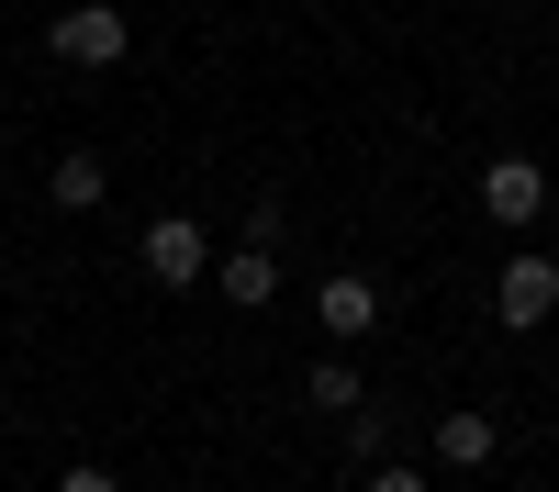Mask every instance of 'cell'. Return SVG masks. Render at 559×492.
Returning a JSON list of instances; mask_svg holds the SVG:
<instances>
[{
    "instance_id": "30bf717a",
    "label": "cell",
    "mask_w": 559,
    "mask_h": 492,
    "mask_svg": "<svg viewBox=\"0 0 559 492\" xmlns=\"http://www.w3.org/2000/svg\"><path fill=\"white\" fill-rule=\"evenodd\" d=\"M57 492H123V470H102V459H68V470H57Z\"/></svg>"
},
{
    "instance_id": "52a82bcc",
    "label": "cell",
    "mask_w": 559,
    "mask_h": 492,
    "mask_svg": "<svg viewBox=\"0 0 559 492\" xmlns=\"http://www.w3.org/2000/svg\"><path fill=\"white\" fill-rule=\"evenodd\" d=\"M213 291L236 302L247 325H269V313H280V291H292V280H280V257H269V247H224V257H213Z\"/></svg>"
},
{
    "instance_id": "7a4b0ae2",
    "label": "cell",
    "mask_w": 559,
    "mask_h": 492,
    "mask_svg": "<svg viewBox=\"0 0 559 492\" xmlns=\"http://www.w3.org/2000/svg\"><path fill=\"white\" fill-rule=\"evenodd\" d=\"M492 325L503 336H548L559 325V247H537V236H515V247H503L492 257Z\"/></svg>"
},
{
    "instance_id": "9c48e42d",
    "label": "cell",
    "mask_w": 559,
    "mask_h": 492,
    "mask_svg": "<svg viewBox=\"0 0 559 492\" xmlns=\"http://www.w3.org/2000/svg\"><path fill=\"white\" fill-rule=\"evenodd\" d=\"M358 492H437L426 459H381V470H358Z\"/></svg>"
},
{
    "instance_id": "ba28073f",
    "label": "cell",
    "mask_w": 559,
    "mask_h": 492,
    "mask_svg": "<svg viewBox=\"0 0 559 492\" xmlns=\"http://www.w3.org/2000/svg\"><path fill=\"white\" fill-rule=\"evenodd\" d=\"M45 202H57L68 224H90V213L112 202V157H102V146H57V168H45Z\"/></svg>"
},
{
    "instance_id": "8992f818",
    "label": "cell",
    "mask_w": 559,
    "mask_h": 492,
    "mask_svg": "<svg viewBox=\"0 0 559 492\" xmlns=\"http://www.w3.org/2000/svg\"><path fill=\"white\" fill-rule=\"evenodd\" d=\"M292 403H302L313 425H336L347 403H369V358H358V347H324V358H302V370H292Z\"/></svg>"
},
{
    "instance_id": "6da1fadb",
    "label": "cell",
    "mask_w": 559,
    "mask_h": 492,
    "mask_svg": "<svg viewBox=\"0 0 559 492\" xmlns=\"http://www.w3.org/2000/svg\"><path fill=\"white\" fill-rule=\"evenodd\" d=\"M548 179H559V168H548L537 146H492V157L471 168V213L515 247V236H537V224H548Z\"/></svg>"
},
{
    "instance_id": "3957f363",
    "label": "cell",
    "mask_w": 559,
    "mask_h": 492,
    "mask_svg": "<svg viewBox=\"0 0 559 492\" xmlns=\"http://www.w3.org/2000/svg\"><path fill=\"white\" fill-rule=\"evenodd\" d=\"M45 57L57 68H123L134 57V12L123 0H68V12L45 23Z\"/></svg>"
},
{
    "instance_id": "5b68a950",
    "label": "cell",
    "mask_w": 559,
    "mask_h": 492,
    "mask_svg": "<svg viewBox=\"0 0 559 492\" xmlns=\"http://www.w3.org/2000/svg\"><path fill=\"white\" fill-rule=\"evenodd\" d=\"M302 302H313L324 347H358V336H381V280H369V268H336V257H324V280H313Z\"/></svg>"
},
{
    "instance_id": "277c9868",
    "label": "cell",
    "mask_w": 559,
    "mask_h": 492,
    "mask_svg": "<svg viewBox=\"0 0 559 492\" xmlns=\"http://www.w3.org/2000/svg\"><path fill=\"white\" fill-rule=\"evenodd\" d=\"M134 268H146L157 291H202V280H213V236H202V213H157L146 236H134Z\"/></svg>"
}]
</instances>
